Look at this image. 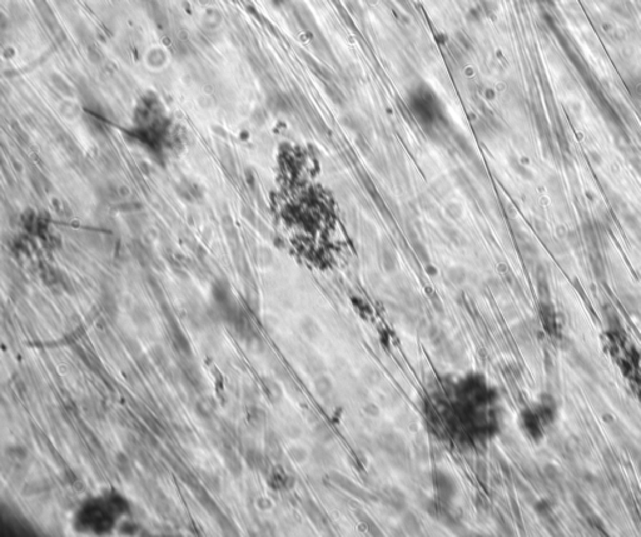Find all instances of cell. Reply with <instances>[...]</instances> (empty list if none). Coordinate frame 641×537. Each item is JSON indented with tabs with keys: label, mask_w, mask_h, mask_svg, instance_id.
I'll list each match as a JSON object with an SVG mask.
<instances>
[{
	"label": "cell",
	"mask_w": 641,
	"mask_h": 537,
	"mask_svg": "<svg viewBox=\"0 0 641 537\" xmlns=\"http://www.w3.org/2000/svg\"><path fill=\"white\" fill-rule=\"evenodd\" d=\"M412 246H414L412 248H414L415 253H416V255L419 257V260L421 261V262L425 264H430V255H428V252H427V249H426V247L419 241L414 242Z\"/></svg>",
	"instance_id": "obj_21"
},
{
	"label": "cell",
	"mask_w": 641,
	"mask_h": 537,
	"mask_svg": "<svg viewBox=\"0 0 641 537\" xmlns=\"http://www.w3.org/2000/svg\"><path fill=\"white\" fill-rule=\"evenodd\" d=\"M381 447L391 458L395 466H405L408 462V453L405 441L396 433H387L380 441Z\"/></svg>",
	"instance_id": "obj_2"
},
{
	"label": "cell",
	"mask_w": 641,
	"mask_h": 537,
	"mask_svg": "<svg viewBox=\"0 0 641 537\" xmlns=\"http://www.w3.org/2000/svg\"><path fill=\"white\" fill-rule=\"evenodd\" d=\"M302 507L305 513L307 515L308 519L311 520L312 524L317 527L320 528V530H326L327 527V519H326L325 513L323 511L320 510L316 502H314L312 499H305L302 501Z\"/></svg>",
	"instance_id": "obj_6"
},
{
	"label": "cell",
	"mask_w": 641,
	"mask_h": 537,
	"mask_svg": "<svg viewBox=\"0 0 641 537\" xmlns=\"http://www.w3.org/2000/svg\"><path fill=\"white\" fill-rule=\"evenodd\" d=\"M539 2H541V3H547L548 0H539Z\"/></svg>",
	"instance_id": "obj_34"
},
{
	"label": "cell",
	"mask_w": 641,
	"mask_h": 537,
	"mask_svg": "<svg viewBox=\"0 0 641 537\" xmlns=\"http://www.w3.org/2000/svg\"><path fill=\"white\" fill-rule=\"evenodd\" d=\"M364 411H366L367 414H370V416H373V417L378 416V413H380V410H378L377 406L372 405V403L367 405L366 407H364Z\"/></svg>",
	"instance_id": "obj_30"
},
{
	"label": "cell",
	"mask_w": 641,
	"mask_h": 537,
	"mask_svg": "<svg viewBox=\"0 0 641 537\" xmlns=\"http://www.w3.org/2000/svg\"><path fill=\"white\" fill-rule=\"evenodd\" d=\"M152 358H153V361H154L155 363L159 364V366H162V367L168 366V360H167V357H166V355H164L163 349L159 348V347H157V348H154V349L152 351Z\"/></svg>",
	"instance_id": "obj_25"
},
{
	"label": "cell",
	"mask_w": 641,
	"mask_h": 537,
	"mask_svg": "<svg viewBox=\"0 0 641 537\" xmlns=\"http://www.w3.org/2000/svg\"><path fill=\"white\" fill-rule=\"evenodd\" d=\"M258 506H259V507L262 508V510H267V508L271 507L272 503H271V501H269V500H267V499H262V500H259Z\"/></svg>",
	"instance_id": "obj_31"
},
{
	"label": "cell",
	"mask_w": 641,
	"mask_h": 537,
	"mask_svg": "<svg viewBox=\"0 0 641 537\" xmlns=\"http://www.w3.org/2000/svg\"><path fill=\"white\" fill-rule=\"evenodd\" d=\"M249 419H250V422H252V425H255V426H257V427H259V426H262V424H263L264 419H266V414H264V412L262 410L255 408V410H253V412H250Z\"/></svg>",
	"instance_id": "obj_26"
},
{
	"label": "cell",
	"mask_w": 641,
	"mask_h": 537,
	"mask_svg": "<svg viewBox=\"0 0 641 537\" xmlns=\"http://www.w3.org/2000/svg\"><path fill=\"white\" fill-rule=\"evenodd\" d=\"M431 300H432V306H433V308L436 310V312L440 314H444V305H442L441 299L439 298V296H437V294H432Z\"/></svg>",
	"instance_id": "obj_29"
},
{
	"label": "cell",
	"mask_w": 641,
	"mask_h": 537,
	"mask_svg": "<svg viewBox=\"0 0 641 537\" xmlns=\"http://www.w3.org/2000/svg\"><path fill=\"white\" fill-rule=\"evenodd\" d=\"M426 268H427V271H428V274H431V275H434V274H436V273H437V271H436V269H434V268H433V267H432V266H431V264H427V267H426Z\"/></svg>",
	"instance_id": "obj_32"
},
{
	"label": "cell",
	"mask_w": 641,
	"mask_h": 537,
	"mask_svg": "<svg viewBox=\"0 0 641 537\" xmlns=\"http://www.w3.org/2000/svg\"><path fill=\"white\" fill-rule=\"evenodd\" d=\"M313 388L317 396L320 399H327L333 392V382L328 376L322 373L314 378Z\"/></svg>",
	"instance_id": "obj_9"
},
{
	"label": "cell",
	"mask_w": 641,
	"mask_h": 537,
	"mask_svg": "<svg viewBox=\"0 0 641 537\" xmlns=\"http://www.w3.org/2000/svg\"><path fill=\"white\" fill-rule=\"evenodd\" d=\"M356 519L361 525V527L366 531L367 533L371 536H382V531L381 528L378 527V525L376 524L375 521L372 520V517L370 516L369 513H366L364 511L362 510H357L355 512Z\"/></svg>",
	"instance_id": "obj_8"
},
{
	"label": "cell",
	"mask_w": 641,
	"mask_h": 537,
	"mask_svg": "<svg viewBox=\"0 0 641 537\" xmlns=\"http://www.w3.org/2000/svg\"><path fill=\"white\" fill-rule=\"evenodd\" d=\"M401 526L406 535L416 536L421 533V524L419 517L411 511H403L402 519H401Z\"/></svg>",
	"instance_id": "obj_7"
},
{
	"label": "cell",
	"mask_w": 641,
	"mask_h": 537,
	"mask_svg": "<svg viewBox=\"0 0 641 537\" xmlns=\"http://www.w3.org/2000/svg\"><path fill=\"white\" fill-rule=\"evenodd\" d=\"M289 453V457L297 463H302L305 462L306 458H307V451H306L303 447L300 446H293L288 450Z\"/></svg>",
	"instance_id": "obj_22"
},
{
	"label": "cell",
	"mask_w": 641,
	"mask_h": 537,
	"mask_svg": "<svg viewBox=\"0 0 641 537\" xmlns=\"http://www.w3.org/2000/svg\"><path fill=\"white\" fill-rule=\"evenodd\" d=\"M476 476L480 480V482H485V480L487 481V466L482 461H478L476 463Z\"/></svg>",
	"instance_id": "obj_28"
},
{
	"label": "cell",
	"mask_w": 641,
	"mask_h": 537,
	"mask_svg": "<svg viewBox=\"0 0 641 537\" xmlns=\"http://www.w3.org/2000/svg\"><path fill=\"white\" fill-rule=\"evenodd\" d=\"M262 385H263V389L266 392L267 397H268L272 403H278L282 400V388H281V386L276 381H273L268 377H264L262 380Z\"/></svg>",
	"instance_id": "obj_12"
},
{
	"label": "cell",
	"mask_w": 641,
	"mask_h": 537,
	"mask_svg": "<svg viewBox=\"0 0 641 537\" xmlns=\"http://www.w3.org/2000/svg\"><path fill=\"white\" fill-rule=\"evenodd\" d=\"M328 480L333 483L334 486H337L339 489L348 494L350 496L355 497L359 501H363V502H372V501L376 500V497L373 496L372 494H370L369 491H366L364 488H362L361 486H358L357 483L353 482L351 478H348L347 476L339 474L337 471H330L328 472Z\"/></svg>",
	"instance_id": "obj_3"
},
{
	"label": "cell",
	"mask_w": 641,
	"mask_h": 537,
	"mask_svg": "<svg viewBox=\"0 0 641 537\" xmlns=\"http://www.w3.org/2000/svg\"><path fill=\"white\" fill-rule=\"evenodd\" d=\"M266 447L267 452L271 456L273 460H280L282 457V447H281L280 441L277 436L273 432H268L266 436Z\"/></svg>",
	"instance_id": "obj_13"
},
{
	"label": "cell",
	"mask_w": 641,
	"mask_h": 537,
	"mask_svg": "<svg viewBox=\"0 0 641 537\" xmlns=\"http://www.w3.org/2000/svg\"><path fill=\"white\" fill-rule=\"evenodd\" d=\"M447 278L452 285L461 286L466 282L467 272H466V269L461 266L450 267V268L447 269Z\"/></svg>",
	"instance_id": "obj_15"
},
{
	"label": "cell",
	"mask_w": 641,
	"mask_h": 537,
	"mask_svg": "<svg viewBox=\"0 0 641 537\" xmlns=\"http://www.w3.org/2000/svg\"><path fill=\"white\" fill-rule=\"evenodd\" d=\"M522 421L525 425V428L529 431V433L534 438H536L540 435V425L537 421V417L531 412H525L522 414Z\"/></svg>",
	"instance_id": "obj_16"
},
{
	"label": "cell",
	"mask_w": 641,
	"mask_h": 537,
	"mask_svg": "<svg viewBox=\"0 0 641 537\" xmlns=\"http://www.w3.org/2000/svg\"><path fill=\"white\" fill-rule=\"evenodd\" d=\"M382 264L384 271L388 273H394L397 268V257L394 253V250L390 248H384L382 253Z\"/></svg>",
	"instance_id": "obj_18"
},
{
	"label": "cell",
	"mask_w": 641,
	"mask_h": 537,
	"mask_svg": "<svg viewBox=\"0 0 641 537\" xmlns=\"http://www.w3.org/2000/svg\"><path fill=\"white\" fill-rule=\"evenodd\" d=\"M223 457H224L225 464H227V467L230 469V471L232 472L233 476H236L237 477V476H239L242 474V470L243 469H242L241 461H239L238 456H237L232 450L223 451Z\"/></svg>",
	"instance_id": "obj_14"
},
{
	"label": "cell",
	"mask_w": 641,
	"mask_h": 537,
	"mask_svg": "<svg viewBox=\"0 0 641 537\" xmlns=\"http://www.w3.org/2000/svg\"><path fill=\"white\" fill-rule=\"evenodd\" d=\"M432 483H433L434 491L437 492L440 502L448 503L456 496V481L447 472L434 471L433 475H432Z\"/></svg>",
	"instance_id": "obj_4"
},
{
	"label": "cell",
	"mask_w": 641,
	"mask_h": 537,
	"mask_svg": "<svg viewBox=\"0 0 641 537\" xmlns=\"http://www.w3.org/2000/svg\"><path fill=\"white\" fill-rule=\"evenodd\" d=\"M639 472H640V475H641V460H640V462H639Z\"/></svg>",
	"instance_id": "obj_33"
},
{
	"label": "cell",
	"mask_w": 641,
	"mask_h": 537,
	"mask_svg": "<svg viewBox=\"0 0 641 537\" xmlns=\"http://www.w3.org/2000/svg\"><path fill=\"white\" fill-rule=\"evenodd\" d=\"M363 378L367 381V383H370V385H376V383L380 382L381 373L378 369L372 368V367H367V368L363 371Z\"/></svg>",
	"instance_id": "obj_24"
},
{
	"label": "cell",
	"mask_w": 641,
	"mask_h": 537,
	"mask_svg": "<svg viewBox=\"0 0 641 537\" xmlns=\"http://www.w3.org/2000/svg\"><path fill=\"white\" fill-rule=\"evenodd\" d=\"M313 437L319 442V443H328L332 441L333 433L332 430L328 427L326 424H317L313 430Z\"/></svg>",
	"instance_id": "obj_17"
},
{
	"label": "cell",
	"mask_w": 641,
	"mask_h": 537,
	"mask_svg": "<svg viewBox=\"0 0 641 537\" xmlns=\"http://www.w3.org/2000/svg\"><path fill=\"white\" fill-rule=\"evenodd\" d=\"M307 369L311 375L319 376L325 372L326 366L319 357H311L307 361Z\"/></svg>",
	"instance_id": "obj_20"
},
{
	"label": "cell",
	"mask_w": 641,
	"mask_h": 537,
	"mask_svg": "<svg viewBox=\"0 0 641 537\" xmlns=\"http://www.w3.org/2000/svg\"><path fill=\"white\" fill-rule=\"evenodd\" d=\"M412 113L416 115L421 123L431 124L436 121L437 114H439V108H437V102L433 94L428 91L427 89H420L409 100Z\"/></svg>",
	"instance_id": "obj_1"
},
{
	"label": "cell",
	"mask_w": 641,
	"mask_h": 537,
	"mask_svg": "<svg viewBox=\"0 0 641 537\" xmlns=\"http://www.w3.org/2000/svg\"><path fill=\"white\" fill-rule=\"evenodd\" d=\"M203 481H204L205 486L208 488H211L213 492H218L219 488H221V481H219V478L216 475L203 474Z\"/></svg>",
	"instance_id": "obj_23"
},
{
	"label": "cell",
	"mask_w": 641,
	"mask_h": 537,
	"mask_svg": "<svg viewBox=\"0 0 641 537\" xmlns=\"http://www.w3.org/2000/svg\"><path fill=\"white\" fill-rule=\"evenodd\" d=\"M382 495L383 503H386L388 507L397 512H403L407 507V497L405 492L401 488L395 487V486H387L381 492Z\"/></svg>",
	"instance_id": "obj_5"
},
{
	"label": "cell",
	"mask_w": 641,
	"mask_h": 537,
	"mask_svg": "<svg viewBox=\"0 0 641 537\" xmlns=\"http://www.w3.org/2000/svg\"><path fill=\"white\" fill-rule=\"evenodd\" d=\"M301 330H302V333L306 336V338L311 342H316L320 337V333H322L318 323L312 317H305L302 319Z\"/></svg>",
	"instance_id": "obj_11"
},
{
	"label": "cell",
	"mask_w": 641,
	"mask_h": 537,
	"mask_svg": "<svg viewBox=\"0 0 641 537\" xmlns=\"http://www.w3.org/2000/svg\"><path fill=\"white\" fill-rule=\"evenodd\" d=\"M311 455H312V458L314 460V462H316L317 464H319V466L330 467L334 463L333 455L330 452V451L326 449L325 446H323V443H319V445H317V446H314L313 450H312Z\"/></svg>",
	"instance_id": "obj_10"
},
{
	"label": "cell",
	"mask_w": 641,
	"mask_h": 537,
	"mask_svg": "<svg viewBox=\"0 0 641 537\" xmlns=\"http://www.w3.org/2000/svg\"><path fill=\"white\" fill-rule=\"evenodd\" d=\"M446 213H447L452 219H459L460 217L462 216L461 205L457 204V203H450V204H447V207H446Z\"/></svg>",
	"instance_id": "obj_27"
},
{
	"label": "cell",
	"mask_w": 641,
	"mask_h": 537,
	"mask_svg": "<svg viewBox=\"0 0 641 537\" xmlns=\"http://www.w3.org/2000/svg\"><path fill=\"white\" fill-rule=\"evenodd\" d=\"M117 466H118L121 475L123 476L125 480H129L132 477V466H130L129 458L124 453H118L117 455Z\"/></svg>",
	"instance_id": "obj_19"
}]
</instances>
